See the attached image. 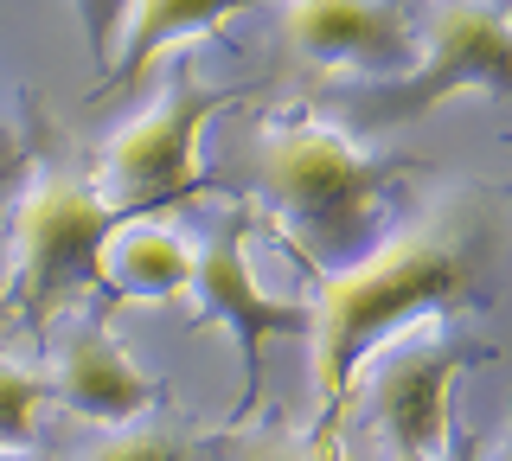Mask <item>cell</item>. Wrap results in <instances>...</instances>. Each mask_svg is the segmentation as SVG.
Listing matches in <instances>:
<instances>
[{
	"label": "cell",
	"mask_w": 512,
	"mask_h": 461,
	"mask_svg": "<svg viewBox=\"0 0 512 461\" xmlns=\"http://www.w3.org/2000/svg\"><path fill=\"white\" fill-rule=\"evenodd\" d=\"M487 295H493V218L480 199H448L436 212H423L410 231H397L391 244H378L372 257L327 269V289L308 308L327 423L378 340L442 308H480Z\"/></svg>",
	"instance_id": "6da1fadb"
},
{
	"label": "cell",
	"mask_w": 512,
	"mask_h": 461,
	"mask_svg": "<svg viewBox=\"0 0 512 461\" xmlns=\"http://www.w3.org/2000/svg\"><path fill=\"white\" fill-rule=\"evenodd\" d=\"M256 173H263V193L295 237V250L327 276V269H346L359 257L365 231H372L378 205L391 193L397 161L365 154L327 116H282L263 122Z\"/></svg>",
	"instance_id": "7a4b0ae2"
},
{
	"label": "cell",
	"mask_w": 512,
	"mask_h": 461,
	"mask_svg": "<svg viewBox=\"0 0 512 461\" xmlns=\"http://www.w3.org/2000/svg\"><path fill=\"white\" fill-rule=\"evenodd\" d=\"M116 231V212L103 193L71 173H39L13 212V295L26 327H45L52 308L103 282V237Z\"/></svg>",
	"instance_id": "3957f363"
},
{
	"label": "cell",
	"mask_w": 512,
	"mask_h": 461,
	"mask_svg": "<svg viewBox=\"0 0 512 461\" xmlns=\"http://www.w3.org/2000/svg\"><path fill=\"white\" fill-rule=\"evenodd\" d=\"M506 0H455L429 26V52L416 71L372 77V90H352L346 116L372 122V129H397V122L423 116L429 103L455 97V90H487L506 97Z\"/></svg>",
	"instance_id": "277c9868"
},
{
	"label": "cell",
	"mask_w": 512,
	"mask_h": 461,
	"mask_svg": "<svg viewBox=\"0 0 512 461\" xmlns=\"http://www.w3.org/2000/svg\"><path fill=\"white\" fill-rule=\"evenodd\" d=\"M224 109V90L199 84L192 71H173L167 90L128 116V129L109 141L103 154V205L109 212H148L154 199H180L199 167H192V148H199V129Z\"/></svg>",
	"instance_id": "5b68a950"
},
{
	"label": "cell",
	"mask_w": 512,
	"mask_h": 461,
	"mask_svg": "<svg viewBox=\"0 0 512 461\" xmlns=\"http://www.w3.org/2000/svg\"><path fill=\"white\" fill-rule=\"evenodd\" d=\"M186 295H192V314H199V321L231 333L237 365H244V404H237V417H244L256 404V391H263V346L276 340V333H308V308H301V301H276V295L256 289V276H250V212L244 205L224 212L205 244H192Z\"/></svg>",
	"instance_id": "8992f818"
},
{
	"label": "cell",
	"mask_w": 512,
	"mask_h": 461,
	"mask_svg": "<svg viewBox=\"0 0 512 461\" xmlns=\"http://www.w3.org/2000/svg\"><path fill=\"white\" fill-rule=\"evenodd\" d=\"M372 417L391 442V455H448V385L461 365L480 359V346L455 333H410V340L372 346Z\"/></svg>",
	"instance_id": "52a82bcc"
},
{
	"label": "cell",
	"mask_w": 512,
	"mask_h": 461,
	"mask_svg": "<svg viewBox=\"0 0 512 461\" xmlns=\"http://www.w3.org/2000/svg\"><path fill=\"white\" fill-rule=\"evenodd\" d=\"M288 45L314 65H346L365 77L410 71V26L391 0H288Z\"/></svg>",
	"instance_id": "ba28073f"
},
{
	"label": "cell",
	"mask_w": 512,
	"mask_h": 461,
	"mask_svg": "<svg viewBox=\"0 0 512 461\" xmlns=\"http://www.w3.org/2000/svg\"><path fill=\"white\" fill-rule=\"evenodd\" d=\"M45 391H52L64 410L90 417V423H128V417H141V410L160 397V378L141 372V365L128 359V346L109 327L77 321L58 340V359H52Z\"/></svg>",
	"instance_id": "9c48e42d"
},
{
	"label": "cell",
	"mask_w": 512,
	"mask_h": 461,
	"mask_svg": "<svg viewBox=\"0 0 512 461\" xmlns=\"http://www.w3.org/2000/svg\"><path fill=\"white\" fill-rule=\"evenodd\" d=\"M250 0H128L116 13V58H109V90L135 84L141 71L154 65V52H167V45H180L192 33H205V26L231 20V13H244Z\"/></svg>",
	"instance_id": "30bf717a"
},
{
	"label": "cell",
	"mask_w": 512,
	"mask_h": 461,
	"mask_svg": "<svg viewBox=\"0 0 512 461\" xmlns=\"http://www.w3.org/2000/svg\"><path fill=\"white\" fill-rule=\"evenodd\" d=\"M192 244L173 225H116L103 237V282L128 301H173L186 295Z\"/></svg>",
	"instance_id": "8fae6325"
},
{
	"label": "cell",
	"mask_w": 512,
	"mask_h": 461,
	"mask_svg": "<svg viewBox=\"0 0 512 461\" xmlns=\"http://www.w3.org/2000/svg\"><path fill=\"white\" fill-rule=\"evenodd\" d=\"M45 404V378L20 359H0V449H32Z\"/></svg>",
	"instance_id": "7c38bea8"
},
{
	"label": "cell",
	"mask_w": 512,
	"mask_h": 461,
	"mask_svg": "<svg viewBox=\"0 0 512 461\" xmlns=\"http://www.w3.org/2000/svg\"><path fill=\"white\" fill-rule=\"evenodd\" d=\"M84 461H192V442L173 423H116V436H103Z\"/></svg>",
	"instance_id": "4fadbf2b"
},
{
	"label": "cell",
	"mask_w": 512,
	"mask_h": 461,
	"mask_svg": "<svg viewBox=\"0 0 512 461\" xmlns=\"http://www.w3.org/2000/svg\"><path fill=\"white\" fill-rule=\"evenodd\" d=\"M237 461H340V436L333 423L320 429H256V436H237Z\"/></svg>",
	"instance_id": "5bb4252c"
},
{
	"label": "cell",
	"mask_w": 512,
	"mask_h": 461,
	"mask_svg": "<svg viewBox=\"0 0 512 461\" xmlns=\"http://www.w3.org/2000/svg\"><path fill=\"white\" fill-rule=\"evenodd\" d=\"M77 20H84V45H90L96 71H103L109 39H116V0H77Z\"/></svg>",
	"instance_id": "9a60e30c"
},
{
	"label": "cell",
	"mask_w": 512,
	"mask_h": 461,
	"mask_svg": "<svg viewBox=\"0 0 512 461\" xmlns=\"http://www.w3.org/2000/svg\"><path fill=\"white\" fill-rule=\"evenodd\" d=\"M20 167H26V129L0 109V180H13Z\"/></svg>",
	"instance_id": "2e32d148"
},
{
	"label": "cell",
	"mask_w": 512,
	"mask_h": 461,
	"mask_svg": "<svg viewBox=\"0 0 512 461\" xmlns=\"http://www.w3.org/2000/svg\"><path fill=\"white\" fill-rule=\"evenodd\" d=\"M0 461H45L39 449H0Z\"/></svg>",
	"instance_id": "e0dca14e"
},
{
	"label": "cell",
	"mask_w": 512,
	"mask_h": 461,
	"mask_svg": "<svg viewBox=\"0 0 512 461\" xmlns=\"http://www.w3.org/2000/svg\"><path fill=\"white\" fill-rule=\"evenodd\" d=\"M397 461H448V455H397Z\"/></svg>",
	"instance_id": "ac0fdd59"
}]
</instances>
